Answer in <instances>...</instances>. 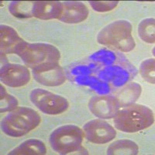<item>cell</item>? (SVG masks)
<instances>
[{"instance_id":"obj_1","label":"cell","mask_w":155,"mask_h":155,"mask_svg":"<svg viewBox=\"0 0 155 155\" xmlns=\"http://www.w3.org/2000/svg\"><path fill=\"white\" fill-rule=\"evenodd\" d=\"M113 123L118 130L137 133L153 125L154 116L147 106L134 103L120 109L113 118Z\"/></svg>"},{"instance_id":"obj_2","label":"cell","mask_w":155,"mask_h":155,"mask_svg":"<svg viewBox=\"0 0 155 155\" xmlns=\"http://www.w3.org/2000/svg\"><path fill=\"white\" fill-rule=\"evenodd\" d=\"M132 25L128 20L119 19L106 25L97 35V42L127 53L135 48L136 42L132 36Z\"/></svg>"},{"instance_id":"obj_3","label":"cell","mask_w":155,"mask_h":155,"mask_svg":"<svg viewBox=\"0 0 155 155\" xmlns=\"http://www.w3.org/2000/svg\"><path fill=\"white\" fill-rule=\"evenodd\" d=\"M41 118L36 110L19 106L9 112L1 121V130L7 136L20 137L34 130L41 124Z\"/></svg>"},{"instance_id":"obj_4","label":"cell","mask_w":155,"mask_h":155,"mask_svg":"<svg viewBox=\"0 0 155 155\" xmlns=\"http://www.w3.org/2000/svg\"><path fill=\"white\" fill-rule=\"evenodd\" d=\"M91 71L99 79L106 81L115 88L123 87L137 75V70L125 56L111 64L101 65L90 60Z\"/></svg>"},{"instance_id":"obj_5","label":"cell","mask_w":155,"mask_h":155,"mask_svg":"<svg viewBox=\"0 0 155 155\" xmlns=\"http://www.w3.org/2000/svg\"><path fill=\"white\" fill-rule=\"evenodd\" d=\"M84 137V131L80 127L67 124L55 129L50 135L49 142L59 154H74L82 147Z\"/></svg>"},{"instance_id":"obj_6","label":"cell","mask_w":155,"mask_h":155,"mask_svg":"<svg viewBox=\"0 0 155 155\" xmlns=\"http://www.w3.org/2000/svg\"><path fill=\"white\" fill-rule=\"evenodd\" d=\"M18 56L21 58L25 65L31 69L59 62L61 59L59 50L52 44L45 43H28Z\"/></svg>"},{"instance_id":"obj_7","label":"cell","mask_w":155,"mask_h":155,"mask_svg":"<svg viewBox=\"0 0 155 155\" xmlns=\"http://www.w3.org/2000/svg\"><path fill=\"white\" fill-rule=\"evenodd\" d=\"M30 99L39 110L48 115L61 114L69 107L68 101L65 98L43 88L32 90Z\"/></svg>"},{"instance_id":"obj_8","label":"cell","mask_w":155,"mask_h":155,"mask_svg":"<svg viewBox=\"0 0 155 155\" xmlns=\"http://www.w3.org/2000/svg\"><path fill=\"white\" fill-rule=\"evenodd\" d=\"M69 74L72 76L74 82L88 87L99 95H107L112 91L111 85L92 74L88 61L71 67Z\"/></svg>"},{"instance_id":"obj_9","label":"cell","mask_w":155,"mask_h":155,"mask_svg":"<svg viewBox=\"0 0 155 155\" xmlns=\"http://www.w3.org/2000/svg\"><path fill=\"white\" fill-rule=\"evenodd\" d=\"M85 139L95 144H104L113 140L116 131L112 125L102 119L88 121L83 127Z\"/></svg>"},{"instance_id":"obj_10","label":"cell","mask_w":155,"mask_h":155,"mask_svg":"<svg viewBox=\"0 0 155 155\" xmlns=\"http://www.w3.org/2000/svg\"><path fill=\"white\" fill-rule=\"evenodd\" d=\"M90 112L102 120L113 119L120 109V104L115 95H99L93 96L88 102Z\"/></svg>"},{"instance_id":"obj_11","label":"cell","mask_w":155,"mask_h":155,"mask_svg":"<svg viewBox=\"0 0 155 155\" xmlns=\"http://www.w3.org/2000/svg\"><path fill=\"white\" fill-rule=\"evenodd\" d=\"M32 74L34 79L44 86H59L66 81L65 74L59 62L48 64L32 69Z\"/></svg>"},{"instance_id":"obj_12","label":"cell","mask_w":155,"mask_h":155,"mask_svg":"<svg viewBox=\"0 0 155 155\" xmlns=\"http://www.w3.org/2000/svg\"><path fill=\"white\" fill-rule=\"evenodd\" d=\"M30 71L27 66L8 62L0 69V80L2 83L11 88H19L30 81Z\"/></svg>"},{"instance_id":"obj_13","label":"cell","mask_w":155,"mask_h":155,"mask_svg":"<svg viewBox=\"0 0 155 155\" xmlns=\"http://www.w3.org/2000/svg\"><path fill=\"white\" fill-rule=\"evenodd\" d=\"M28 43L19 37L17 32L7 25L0 26V49L5 54L21 53Z\"/></svg>"},{"instance_id":"obj_14","label":"cell","mask_w":155,"mask_h":155,"mask_svg":"<svg viewBox=\"0 0 155 155\" xmlns=\"http://www.w3.org/2000/svg\"><path fill=\"white\" fill-rule=\"evenodd\" d=\"M63 3V12L59 18L61 22L68 24H75L85 21L89 14L85 4L78 1H66Z\"/></svg>"},{"instance_id":"obj_15","label":"cell","mask_w":155,"mask_h":155,"mask_svg":"<svg viewBox=\"0 0 155 155\" xmlns=\"http://www.w3.org/2000/svg\"><path fill=\"white\" fill-rule=\"evenodd\" d=\"M63 12V3L58 1H35L33 16L44 20L59 19Z\"/></svg>"},{"instance_id":"obj_16","label":"cell","mask_w":155,"mask_h":155,"mask_svg":"<svg viewBox=\"0 0 155 155\" xmlns=\"http://www.w3.org/2000/svg\"><path fill=\"white\" fill-rule=\"evenodd\" d=\"M142 92V87L137 82H130L126 84L116 92L115 96L118 99L120 106L126 107L134 104L140 98Z\"/></svg>"},{"instance_id":"obj_17","label":"cell","mask_w":155,"mask_h":155,"mask_svg":"<svg viewBox=\"0 0 155 155\" xmlns=\"http://www.w3.org/2000/svg\"><path fill=\"white\" fill-rule=\"evenodd\" d=\"M47 153V148L43 141L30 139L24 141L8 153L9 155H44Z\"/></svg>"},{"instance_id":"obj_18","label":"cell","mask_w":155,"mask_h":155,"mask_svg":"<svg viewBox=\"0 0 155 155\" xmlns=\"http://www.w3.org/2000/svg\"><path fill=\"white\" fill-rule=\"evenodd\" d=\"M139 147L134 141L128 139L116 140L109 145L106 153L108 155H137Z\"/></svg>"},{"instance_id":"obj_19","label":"cell","mask_w":155,"mask_h":155,"mask_svg":"<svg viewBox=\"0 0 155 155\" xmlns=\"http://www.w3.org/2000/svg\"><path fill=\"white\" fill-rule=\"evenodd\" d=\"M34 2L30 1H12L9 5V11L15 17L26 19L34 17L33 5Z\"/></svg>"},{"instance_id":"obj_20","label":"cell","mask_w":155,"mask_h":155,"mask_svg":"<svg viewBox=\"0 0 155 155\" xmlns=\"http://www.w3.org/2000/svg\"><path fill=\"white\" fill-rule=\"evenodd\" d=\"M154 18H146V19H142L138 25V35L140 38L147 44H154Z\"/></svg>"},{"instance_id":"obj_21","label":"cell","mask_w":155,"mask_h":155,"mask_svg":"<svg viewBox=\"0 0 155 155\" xmlns=\"http://www.w3.org/2000/svg\"><path fill=\"white\" fill-rule=\"evenodd\" d=\"M17 99L6 92L3 85H0V112L1 113H7L14 110L18 107Z\"/></svg>"},{"instance_id":"obj_22","label":"cell","mask_w":155,"mask_h":155,"mask_svg":"<svg viewBox=\"0 0 155 155\" xmlns=\"http://www.w3.org/2000/svg\"><path fill=\"white\" fill-rule=\"evenodd\" d=\"M155 61L154 58H148L141 62L140 65V73L143 79L147 82L154 85Z\"/></svg>"},{"instance_id":"obj_23","label":"cell","mask_w":155,"mask_h":155,"mask_svg":"<svg viewBox=\"0 0 155 155\" xmlns=\"http://www.w3.org/2000/svg\"><path fill=\"white\" fill-rule=\"evenodd\" d=\"M88 3L96 12H105L112 11L118 5V1H90Z\"/></svg>"},{"instance_id":"obj_24","label":"cell","mask_w":155,"mask_h":155,"mask_svg":"<svg viewBox=\"0 0 155 155\" xmlns=\"http://www.w3.org/2000/svg\"><path fill=\"white\" fill-rule=\"evenodd\" d=\"M7 63H8V60H7V58L5 57V54L3 53V52H1V64H2V66Z\"/></svg>"}]
</instances>
